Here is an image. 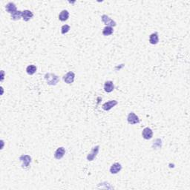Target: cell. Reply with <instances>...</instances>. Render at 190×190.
<instances>
[{
    "label": "cell",
    "mask_w": 190,
    "mask_h": 190,
    "mask_svg": "<svg viewBox=\"0 0 190 190\" xmlns=\"http://www.w3.org/2000/svg\"><path fill=\"white\" fill-rule=\"evenodd\" d=\"M122 165L119 163H115L114 164L111 165L110 168V172L111 174H117L119 171H121Z\"/></svg>",
    "instance_id": "10"
},
{
    "label": "cell",
    "mask_w": 190,
    "mask_h": 190,
    "mask_svg": "<svg viewBox=\"0 0 190 190\" xmlns=\"http://www.w3.org/2000/svg\"><path fill=\"white\" fill-rule=\"evenodd\" d=\"M69 17V12L67 10H63L59 15V19L62 22H65Z\"/></svg>",
    "instance_id": "15"
},
{
    "label": "cell",
    "mask_w": 190,
    "mask_h": 190,
    "mask_svg": "<svg viewBox=\"0 0 190 190\" xmlns=\"http://www.w3.org/2000/svg\"><path fill=\"white\" fill-rule=\"evenodd\" d=\"M5 9H6V10H7V12H8L9 14H12L13 13H14L15 11H16V5L14 3H13V2H9V3H8L7 5H6V6H5Z\"/></svg>",
    "instance_id": "13"
},
{
    "label": "cell",
    "mask_w": 190,
    "mask_h": 190,
    "mask_svg": "<svg viewBox=\"0 0 190 190\" xmlns=\"http://www.w3.org/2000/svg\"><path fill=\"white\" fill-rule=\"evenodd\" d=\"M101 18H102V21H103V23H104L106 26H109V27H113L117 25L116 22L114 21L112 19H111V18H110L109 16H108L107 15H105L104 14V15L102 16Z\"/></svg>",
    "instance_id": "3"
},
{
    "label": "cell",
    "mask_w": 190,
    "mask_h": 190,
    "mask_svg": "<svg viewBox=\"0 0 190 190\" xmlns=\"http://www.w3.org/2000/svg\"><path fill=\"white\" fill-rule=\"evenodd\" d=\"M65 154V149L63 147H59L54 153V158L57 160L62 159Z\"/></svg>",
    "instance_id": "8"
},
{
    "label": "cell",
    "mask_w": 190,
    "mask_h": 190,
    "mask_svg": "<svg viewBox=\"0 0 190 190\" xmlns=\"http://www.w3.org/2000/svg\"><path fill=\"white\" fill-rule=\"evenodd\" d=\"M158 42H159V37L158 33H153L149 36V43L152 45L158 44Z\"/></svg>",
    "instance_id": "14"
},
{
    "label": "cell",
    "mask_w": 190,
    "mask_h": 190,
    "mask_svg": "<svg viewBox=\"0 0 190 190\" xmlns=\"http://www.w3.org/2000/svg\"><path fill=\"white\" fill-rule=\"evenodd\" d=\"M99 151V146H94L92 149H91V152L89 153L87 156V160L88 161H94V159L97 157V155L98 154V152Z\"/></svg>",
    "instance_id": "5"
},
{
    "label": "cell",
    "mask_w": 190,
    "mask_h": 190,
    "mask_svg": "<svg viewBox=\"0 0 190 190\" xmlns=\"http://www.w3.org/2000/svg\"><path fill=\"white\" fill-rule=\"evenodd\" d=\"M113 32V27H109V26H106L103 30V34L104 35V36H109V35L112 34Z\"/></svg>",
    "instance_id": "18"
},
{
    "label": "cell",
    "mask_w": 190,
    "mask_h": 190,
    "mask_svg": "<svg viewBox=\"0 0 190 190\" xmlns=\"http://www.w3.org/2000/svg\"><path fill=\"white\" fill-rule=\"evenodd\" d=\"M118 103V102L117 100H109V101L106 102L102 106V108H103L104 111H109L111 108L115 107V106H117Z\"/></svg>",
    "instance_id": "6"
},
{
    "label": "cell",
    "mask_w": 190,
    "mask_h": 190,
    "mask_svg": "<svg viewBox=\"0 0 190 190\" xmlns=\"http://www.w3.org/2000/svg\"><path fill=\"white\" fill-rule=\"evenodd\" d=\"M20 161H22L23 162V164H22V168L24 167H27V166H29V164L31 162V158L29 155H22L19 158Z\"/></svg>",
    "instance_id": "11"
},
{
    "label": "cell",
    "mask_w": 190,
    "mask_h": 190,
    "mask_svg": "<svg viewBox=\"0 0 190 190\" xmlns=\"http://www.w3.org/2000/svg\"><path fill=\"white\" fill-rule=\"evenodd\" d=\"M36 71V66L34 65H30L26 68V72L29 75H33L34 74Z\"/></svg>",
    "instance_id": "16"
},
{
    "label": "cell",
    "mask_w": 190,
    "mask_h": 190,
    "mask_svg": "<svg viewBox=\"0 0 190 190\" xmlns=\"http://www.w3.org/2000/svg\"><path fill=\"white\" fill-rule=\"evenodd\" d=\"M44 77L45 80L48 82V84L50 86H56L60 80L58 76L52 73H47Z\"/></svg>",
    "instance_id": "1"
},
{
    "label": "cell",
    "mask_w": 190,
    "mask_h": 190,
    "mask_svg": "<svg viewBox=\"0 0 190 190\" xmlns=\"http://www.w3.org/2000/svg\"><path fill=\"white\" fill-rule=\"evenodd\" d=\"M71 29V27L68 25H64L63 26H62L61 27V33H62V34H65L69 32Z\"/></svg>",
    "instance_id": "19"
},
{
    "label": "cell",
    "mask_w": 190,
    "mask_h": 190,
    "mask_svg": "<svg viewBox=\"0 0 190 190\" xmlns=\"http://www.w3.org/2000/svg\"><path fill=\"white\" fill-rule=\"evenodd\" d=\"M22 11H21V10H16V11H15L14 13H13L12 14H10V16H11V19L14 21L20 19V18L22 17Z\"/></svg>",
    "instance_id": "17"
},
{
    "label": "cell",
    "mask_w": 190,
    "mask_h": 190,
    "mask_svg": "<svg viewBox=\"0 0 190 190\" xmlns=\"http://www.w3.org/2000/svg\"><path fill=\"white\" fill-rule=\"evenodd\" d=\"M142 136L145 140H150L153 137V132L149 127H146L143 130Z\"/></svg>",
    "instance_id": "7"
},
{
    "label": "cell",
    "mask_w": 190,
    "mask_h": 190,
    "mask_svg": "<svg viewBox=\"0 0 190 190\" xmlns=\"http://www.w3.org/2000/svg\"><path fill=\"white\" fill-rule=\"evenodd\" d=\"M22 17L25 22H28L30 19H32L34 17V14L29 10H25L24 11H22Z\"/></svg>",
    "instance_id": "9"
},
{
    "label": "cell",
    "mask_w": 190,
    "mask_h": 190,
    "mask_svg": "<svg viewBox=\"0 0 190 190\" xmlns=\"http://www.w3.org/2000/svg\"><path fill=\"white\" fill-rule=\"evenodd\" d=\"M115 89V85L112 81H106L104 84V90L106 92L110 93L114 91Z\"/></svg>",
    "instance_id": "12"
},
{
    "label": "cell",
    "mask_w": 190,
    "mask_h": 190,
    "mask_svg": "<svg viewBox=\"0 0 190 190\" xmlns=\"http://www.w3.org/2000/svg\"><path fill=\"white\" fill-rule=\"evenodd\" d=\"M127 121L131 125H134V124L140 123V119L134 112H131V113L128 114V117H127Z\"/></svg>",
    "instance_id": "4"
},
{
    "label": "cell",
    "mask_w": 190,
    "mask_h": 190,
    "mask_svg": "<svg viewBox=\"0 0 190 190\" xmlns=\"http://www.w3.org/2000/svg\"><path fill=\"white\" fill-rule=\"evenodd\" d=\"M74 78H75V74L73 71L68 72L62 77L64 82L67 83V84H71V83H73L74 81Z\"/></svg>",
    "instance_id": "2"
}]
</instances>
